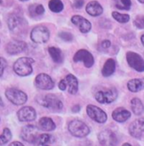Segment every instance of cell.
<instances>
[{"mask_svg":"<svg viewBox=\"0 0 144 146\" xmlns=\"http://www.w3.org/2000/svg\"><path fill=\"white\" fill-rule=\"evenodd\" d=\"M35 60L29 57L19 58L14 64V71L20 76H26L32 73V64Z\"/></svg>","mask_w":144,"mask_h":146,"instance_id":"1","label":"cell"},{"mask_svg":"<svg viewBox=\"0 0 144 146\" xmlns=\"http://www.w3.org/2000/svg\"><path fill=\"white\" fill-rule=\"evenodd\" d=\"M37 102L42 106L54 111H59L63 108V102L58 96L52 94L42 96L41 99H37Z\"/></svg>","mask_w":144,"mask_h":146,"instance_id":"2","label":"cell"},{"mask_svg":"<svg viewBox=\"0 0 144 146\" xmlns=\"http://www.w3.org/2000/svg\"><path fill=\"white\" fill-rule=\"evenodd\" d=\"M69 132L74 137L84 138L90 133V129L87 125L80 120H73L68 126Z\"/></svg>","mask_w":144,"mask_h":146,"instance_id":"3","label":"cell"},{"mask_svg":"<svg viewBox=\"0 0 144 146\" xmlns=\"http://www.w3.org/2000/svg\"><path fill=\"white\" fill-rule=\"evenodd\" d=\"M6 98L15 106H22L27 100V95L21 90L16 88H8L5 92Z\"/></svg>","mask_w":144,"mask_h":146,"instance_id":"4","label":"cell"},{"mask_svg":"<svg viewBox=\"0 0 144 146\" xmlns=\"http://www.w3.org/2000/svg\"><path fill=\"white\" fill-rule=\"evenodd\" d=\"M59 88L62 91L67 90L69 94H75L78 91V81L77 78L72 75L69 74L65 76V79L61 80L59 83Z\"/></svg>","mask_w":144,"mask_h":146,"instance_id":"5","label":"cell"},{"mask_svg":"<svg viewBox=\"0 0 144 146\" xmlns=\"http://www.w3.org/2000/svg\"><path fill=\"white\" fill-rule=\"evenodd\" d=\"M118 97V92L115 88H109L97 92L95 94L96 100L100 104H110Z\"/></svg>","mask_w":144,"mask_h":146,"instance_id":"6","label":"cell"},{"mask_svg":"<svg viewBox=\"0 0 144 146\" xmlns=\"http://www.w3.org/2000/svg\"><path fill=\"white\" fill-rule=\"evenodd\" d=\"M50 36L48 29L44 26H37L34 27L31 33V38L36 43H44L46 42Z\"/></svg>","mask_w":144,"mask_h":146,"instance_id":"7","label":"cell"},{"mask_svg":"<svg viewBox=\"0 0 144 146\" xmlns=\"http://www.w3.org/2000/svg\"><path fill=\"white\" fill-rule=\"evenodd\" d=\"M126 60L128 65L137 72H144V60L140 54L130 51L126 54Z\"/></svg>","mask_w":144,"mask_h":146,"instance_id":"8","label":"cell"},{"mask_svg":"<svg viewBox=\"0 0 144 146\" xmlns=\"http://www.w3.org/2000/svg\"><path fill=\"white\" fill-rule=\"evenodd\" d=\"M87 113L91 119L98 123H104L108 119L107 114L103 110L93 105L87 106Z\"/></svg>","mask_w":144,"mask_h":146,"instance_id":"9","label":"cell"},{"mask_svg":"<svg viewBox=\"0 0 144 146\" xmlns=\"http://www.w3.org/2000/svg\"><path fill=\"white\" fill-rule=\"evenodd\" d=\"M73 60L75 62H82L84 66L87 68L92 67L94 64V58L92 54L86 49L78 50L75 54Z\"/></svg>","mask_w":144,"mask_h":146,"instance_id":"10","label":"cell"},{"mask_svg":"<svg viewBox=\"0 0 144 146\" xmlns=\"http://www.w3.org/2000/svg\"><path fill=\"white\" fill-rule=\"evenodd\" d=\"M35 85L42 90H51L54 87V82L48 74L41 73L36 76Z\"/></svg>","mask_w":144,"mask_h":146,"instance_id":"11","label":"cell"},{"mask_svg":"<svg viewBox=\"0 0 144 146\" xmlns=\"http://www.w3.org/2000/svg\"><path fill=\"white\" fill-rule=\"evenodd\" d=\"M38 134L39 133H38V128H37V127L30 124V125L25 126L21 129L20 137L26 142L34 144V142H35V140L36 139Z\"/></svg>","mask_w":144,"mask_h":146,"instance_id":"12","label":"cell"},{"mask_svg":"<svg viewBox=\"0 0 144 146\" xmlns=\"http://www.w3.org/2000/svg\"><path fill=\"white\" fill-rule=\"evenodd\" d=\"M26 48H27L26 42H25L23 41H19V40L11 41L5 47V49H6L7 53L9 54H12V55L22 53Z\"/></svg>","mask_w":144,"mask_h":146,"instance_id":"13","label":"cell"},{"mask_svg":"<svg viewBox=\"0 0 144 146\" xmlns=\"http://www.w3.org/2000/svg\"><path fill=\"white\" fill-rule=\"evenodd\" d=\"M98 141L102 145H114L117 143V138L115 134L111 130H104L99 133L98 136Z\"/></svg>","mask_w":144,"mask_h":146,"instance_id":"14","label":"cell"},{"mask_svg":"<svg viewBox=\"0 0 144 146\" xmlns=\"http://www.w3.org/2000/svg\"><path fill=\"white\" fill-rule=\"evenodd\" d=\"M144 132V117L135 120L129 127V133L131 136L139 139Z\"/></svg>","mask_w":144,"mask_h":146,"instance_id":"15","label":"cell"},{"mask_svg":"<svg viewBox=\"0 0 144 146\" xmlns=\"http://www.w3.org/2000/svg\"><path fill=\"white\" fill-rule=\"evenodd\" d=\"M17 115L20 121H32L36 119V113L34 108L31 106H24L19 110Z\"/></svg>","mask_w":144,"mask_h":146,"instance_id":"16","label":"cell"},{"mask_svg":"<svg viewBox=\"0 0 144 146\" xmlns=\"http://www.w3.org/2000/svg\"><path fill=\"white\" fill-rule=\"evenodd\" d=\"M72 23L78 27L82 33H88L92 28V24L89 21L81 15H74L71 18Z\"/></svg>","mask_w":144,"mask_h":146,"instance_id":"17","label":"cell"},{"mask_svg":"<svg viewBox=\"0 0 144 146\" xmlns=\"http://www.w3.org/2000/svg\"><path fill=\"white\" fill-rule=\"evenodd\" d=\"M112 117L118 122H124L131 117V112L125 108H117L112 113Z\"/></svg>","mask_w":144,"mask_h":146,"instance_id":"18","label":"cell"},{"mask_svg":"<svg viewBox=\"0 0 144 146\" xmlns=\"http://www.w3.org/2000/svg\"><path fill=\"white\" fill-rule=\"evenodd\" d=\"M87 13L92 16H98L102 15L104 9L101 4L98 1H91L87 3L86 7Z\"/></svg>","mask_w":144,"mask_h":146,"instance_id":"19","label":"cell"},{"mask_svg":"<svg viewBox=\"0 0 144 146\" xmlns=\"http://www.w3.org/2000/svg\"><path fill=\"white\" fill-rule=\"evenodd\" d=\"M38 125H39L40 129H42V130H43V131H46V132L53 131V130H54L55 127H56L55 123H54V121H53L51 118H49V117H42V118L39 120Z\"/></svg>","mask_w":144,"mask_h":146,"instance_id":"20","label":"cell"},{"mask_svg":"<svg viewBox=\"0 0 144 146\" xmlns=\"http://www.w3.org/2000/svg\"><path fill=\"white\" fill-rule=\"evenodd\" d=\"M128 89L132 93H137L144 88V77L141 79H132L127 83Z\"/></svg>","mask_w":144,"mask_h":146,"instance_id":"21","label":"cell"},{"mask_svg":"<svg viewBox=\"0 0 144 146\" xmlns=\"http://www.w3.org/2000/svg\"><path fill=\"white\" fill-rule=\"evenodd\" d=\"M48 53H49L52 60L55 63H58V64L62 63V61H63V54H62V51L59 48H55V47H50V48H48Z\"/></svg>","mask_w":144,"mask_h":146,"instance_id":"22","label":"cell"},{"mask_svg":"<svg viewBox=\"0 0 144 146\" xmlns=\"http://www.w3.org/2000/svg\"><path fill=\"white\" fill-rule=\"evenodd\" d=\"M115 71V61L113 59H108L105 62L103 69H102V74L104 76L107 77L111 76Z\"/></svg>","mask_w":144,"mask_h":146,"instance_id":"23","label":"cell"},{"mask_svg":"<svg viewBox=\"0 0 144 146\" xmlns=\"http://www.w3.org/2000/svg\"><path fill=\"white\" fill-rule=\"evenodd\" d=\"M131 110L135 115H141L143 113L144 106L142 101L139 99H137V98L132 99L131 101Z\"/></svg>","mask_w":144,"mask_h":146,"instance_id":"24","label":"cell"},{"mask_svg":"<svg viewBox=\"0 0 144 146\" xmlns=\"http://www.w3.org/2000/svg\"><path fill=\"white\" fill-rule=\"evenodd\" d=\"M49 9L54 13H59L64 9V3L61 0H50L48 3Z\"/></svg>","mask_w":144,"mask_h":146,"instance_id":"25","label":"cell"},{"mask_svg":"<svg viewBox=\"0 0 144 146\" xmlns=\"http://www.w3.org/2000/svg\"><path fill=\"white\" fill-rule=\"evenodd\" d=\"M114 2L115 7L122 10H129L131 6V0H114Z\"/></svg>","mask_w":144,"mask_h":146,"instance_id":"26","label":"cell"},{"mask_svg":"<svg viewBox=\"0 0 144 146\" xmlns=\"http://www.w3.org/2000/svg\"><path fill=\"white\" fill-rule=\"evenodd\" d=\"M19 23H20V19L16 15L12 14L9 15V17L8 19V26H9V28L10 31L15 30L17 27V26L19 25Z\"/></svg>","mask_w":144,"mask_h":146,"instance_id":"27","label":"cell"},{"mask_svg":"<svg viewBox=\"0 0 144 146\" xmlns=\"http://www.w3.org/2000/svg\"><path fill=\"white\" fill-rule=\"evenodd\" d=\"M50 139H51V136L48 133L38 134L34 144L39 145H45L50 143Z\"/></svg>","mask_w":144,"mask_h":146,"instance_id":"28","label":"cell"},{"mask_svg":"<svg viewBox=\"0 0 144 146\" xmlns=\"http://www.w3.org/2000/svg\"><path fill=\"white\" fill-rule=\"evenodd\" d=\"M12 138V133L11 131L8 128L5 127L3 131V133L0 135V145H5L7 144Z\"/></svg>","mask_w":144,"mask_h":146,"instance_id":"29","label":"cell"},{"mask_svg":"<svg viewBox=\"0 0 144 146\" xmlns=\"http://www.w3.org/2000/svg\"><path fill=\"white\" fill-rule=\"evenodd\" d=\"M29 11L32 16L41 15L44 13V7L42 4H36V5H31L29 8Z\"/></svg>","mask_w":144,"mask_h":146,"instance_id":"30","label":"cell"},{"mask_svg":"<svg viewBox=\"0 0 144 146\" xmlns=\"http://www.w3.org/2000/svg\"><path fill=\"white\" fill-rule=\"evenodd\" d=\"M112 16L114 17V19L115 21H117L120 23H126L130 21V16L126 14H120L119 12H113L112 13Z\"/></svg>","mask_w":144,"mask_h":146,"instance_id":"31","label":"cell"},{"mask_svg":"<svg viewBox=\"0 0 144 146\" xmlns=\"http://www.w3.org/2000/svg\"><path fill=\"white\" fill-rule=\"evenodd\" d=\"M134 25L139 29H144V15L137 16L134 20Z\"/></svg>","mask_w":144,"mask_h":146,"instance_id":"32","label":"cell"},{"mask_svg":"<svg viewBox=\"0 0 144 146\" xmlns=\"http://www.w3.org/2000/svg\"><path fill=\"white\" fill-rule=\"evenodd\" d=\"M59 37L61 39H63L64 41H66V42H71L73 40V36L72 34L69 33H66V32H63V33H60L59 34Z\"/></svg>","mask_w":144,"mask_h":146,"instance_id":"33","label":"cell"},{"mask_svg":"<svg viewBox=\"0 0 144 146\" xmlns=\"http://www.w3.org/2000/svg\"><path fill=\"white\" fill-rule=\"evenodd\" d=\"M6 66H7V61L3 58L0 57V76L3 75V71H4Z\"/></svg>","mask_w":144,"mask_h":146,"instance_id":"34","label":"cell"},{"mask_svg":"<svg viewBox=\"0 0 144 146\" xmlns=\"http://www.w3.org/2000/svg\"><path fill=\"white\" fill-rule=\"evenodd\" d=\"M84 4V1L83 0H75L74 2V6L76 9H81Z\"/></svg>","mask_w":144,"mask_h":146,"instance_id":"35","label":"cell"},{"mask_svg":"<svg viewBox=\"0 0 144 146\" xmlns=\"http://www.w3.org/2000/svg\"><path fill=\"white\" fill-rule=\"evenodd\" d=\"M110 46H111L110 41H108V40H104V41H103V42H102V47H103L104 48H108Z\"/></svg>","mask_w":144,"mask_h":146,"instance_id":"36","label":"cell"},{"mask_svg":"<svg viewBox=\"0 0 144 146\" xmlns=\"http://www.w3.org/2000/svg\"><path fill=\"white\" fill-rule=\"evenodd\" d=\"M80 110H81V106H80L79 105H76V106H74L72 107V112L77 113V112L80 111Z\"/></svg>","mask_w":144,"mask_h":146,"instance_id":"37","label":"cell"},{"mask_svg":"<svg viewBox=\"0 0 144 146\" xmlns=\"http://www.w3.org/2000/svg\"><path fill=\"white\" fill-rule=\"evenodd\" d=\"M10 145L11 146H13V145L23 146V144H22V143H20V142H13V143H11V144H10Z\"/></svg>","mask_w":144,"mask_h":146,"instance_id":"38","label":"cell"},{"mask_svg":"<svg viewBox=\"0 0 144 146\" xmlns=\"http://www.w3.org/2000/svg\"><path fill=\"white\" fill-rule=\"evenodd\" d=\"M141 42H142V43H143V45L144 46V34L143 36H141Z\"/></svg>","mask_w":144,"mask_h":146,"instance_id":"39","label":"cell"},{"mask_svg":"<svg viewBox=\"0 0 144 146\" xmlns=\"http://www.w3.org/2000/svg\"><path fill=\"white\" fill-rule=\"evenodd\" d=\"M141 3H144V0H138Z\"/></svg>","mask_w":144,"mask_h":146,"instance_id":"40","label":"cell"},{"mask_svg":"<svg viewBox=\"0 0 144 146\" xmlns=\"http://www.w3.org/2000/svg\"><path fill=\"white\" fill-rule=\"evenodd\" d=\"M0 105H1V106H3V101L1 100V99H0Z\"/></svg>","mask_w":144,"mask_h":146,"instance_id":"41","label":"cell"},{"mask_svg":"<svg viewBox=\"0 0 144 146\" xmlns=\"http://www.w3.org/2000/svg\"><path fill=\"white\" fill-rule=\"evenodd\" d=\"M123 145H124V146H125V145H130V144H124Z\"/></svg>","mask_w":144,"mask_h":146,"instance_id":"42","label":"cell"},{"mask_svg":"<svg viewBox=\"0 0 144 146\" xmlns=\"http://www.w3.org/2000/svg\"><path fill=\"white\" fill-rule=\"evenodd\" d=\"M2 3V0H0V4Z\"/></svg>","mask_w":144,"mask_h":146,"instance_id":"43","label":"cell"},{"mask_svg":"<svg viewBox=\"0 0 144 146\" xmlns=\"http://www.w3.org/2000/svg\"><path fill=\"white\" fill-rule=\"evenodd\" d=\"M20 1H27V0H20Z\"/></svg>","mask_w":144,"mask_h":146,"instance_id":"44","label":"cell"}]
</instances>
